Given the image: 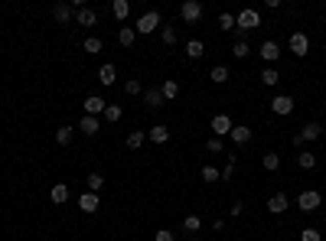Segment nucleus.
<instances>
[{"label": "nucleus", "mask_w": 326, "mask_h": 241, "mask_svg": "<svg viewBox=\"0 0 326 241\" xmlns=\"http://www.w3.org/2000/svg\"><path fill=\"white\" fill-rule=\"evenodd\" d=\"M261 23V16H258V10H242L238 16H235V30H254V26Z\"/></svg>", "instance_id": "nucleus-1"}, {"label": "nucleus", "mask_w": 326, "mask_h": 241, "mask_svg": "<svg viewBox=\"0 0 326 241\" xmlns=\"http://www.w3.org/2000/svg\"><path fill=\"white\" fill-rule=\"evenodd\" d=\"M157 26H160V13H157V10H147V13L137 20V33H144V36H147V33H154Z\"/></svg>", "instance_id": "nucleus-2"}, {"label": "nucleus", "mask_w": 326, "mask_h": 241, "mask_svg": "<svg viewBox=\"0 0 326 241\" xmlns=\"http://www.w3.org/2000/svg\"><path fill=\"white\" fill-rule=\"evenodd\" d=\"M297 205H300L303 212H316V209H320V192H316V189H303L300 199H297Z\"/></svg>", "instance_id": "nucleus-3"}, {"label": "nucleus", "mask_w": 326, "mask_h": 241, "mask_svg": "<svg viewBox=\"0 0 326 241\" xmlns=\"http://www.w3.org/2000/svg\"><path fill=\"white\" fill-rule=\"evenodd\" d=\"M180 16H183L186 23H196L199 16H202V4H199V0H186V4L180 7Z\"/></svg>", "instance_id": "nucleus-4"}, {"label": "nucleus", "mask_w": 326, "mask_h": 241, "mask_svg": "<svg viewBox=\"0 0 326 241\" xmlns=\"http://www.w3.org/2000/svg\"><path fill=\"white\" fill-rule=\"evenodd\" d=\"M290 49H294V56H307L310 52V39L303 33H290Z\"/></svg>", "instance_id": "nucleus-5"}, {"label": "nucleus", "mask_w": 326, "mask_h": 241, "mask_svg": "<svg viewBox=\"0 0 326 241\" xmlns=\"http://www.w3.org/2000/svg\"><path fill=\"white\" fill-rule=\"evenodd\" d=\"M104 108H108V101L98 95H92V98H85V114L88 118H95V114H104Z\"/></svg>", "instance_id": "nucleus-6"}, {"label": "nucleus", "mask_w": 326, "mask_h": 241, "mask_svg": "<svg viewBox=\"0 0 326 241\" xmlns=\"http://www.w3.org/2000/svg\"><path fill=\"white\" fill-rule=\"evenodd\" d=\"M271 111H274V114H290V111H294V98H290V95H277L274 101H271Z\"/></svg>", "instance_id": "nucleus-7"}, {"label": "nucleus", "mask_w": 326, "mask_h": 241, "mask_svg": "<svg viewBox=\"0 0 326 241\" xmlns=\"http://www.w3.org/2000/svg\"><path fill=\"white\" fill-rule=\"evenodd\" d=\"M261 59H264V62H277V59H280V46H277L274 39H264V42H261Z\"/></svg>", "instance_id": "nucleus-8"}, {"label": "nucleus", "mask_w": 326, "mask_h": 241, "mask_svg": "<svg viewBox=\"0 0 326 241\" xmlns=\"http://www.w3.org/2000/svg\"><path fill=\"white\" fill-rule=\"evenodd\" d=\"M232 118H228V114H215L212 118V130H215V137H222V134H232Z\"/></svg>", "instance_id": "nucleus-9"}, {"label": "nucleus", "mask_w": 326, "mask_h": 241, "mask_svg": "<svg viewBox=\"0 0 326 241\" xmlns=\"http://www.w3.org/2000/svg\"><path fill=\"white\" fill-rule=\"evenodd\" d=\"M287 195L284 192H274V195H271V199H268V212H274V215H280V212H287Z\"/></svg>", "instance_id": "nucleus-10"}, {"label": "nucleus", "mask_w": 326, "mask_h": 241, "mask_svg": "<svg viewBox=\"0 0 326 241\" xmlns=\"http://www.w3.org/2000/svg\"><path fill=\"white\" fill-rule=\"evenodd\" d=\"M75 23L78 26H95V23H98V13H95L92 7H82V10L75 13Z\"/></svg>", "instance_id": "nucleus-11"}, {"label": "nucleus", "mask_w": 326, "mask_h": 241, "mask_svg": "<svg viewBox=\"0 0 326 241\" xmlns=\"http://www.w3.org/2000/svg\"><path fill=\"white\" fill-rule=\"evenodd\" d=\"M49 199L56 202V205L69 202V186H66V183H56V186H52V189H49Z\"/></svg>", "instance_id": "nucleus-12"}, {"label": "nucleus", "mask_w": 326, "mask_h": 241, "mask_svg": "<svg viewBox=\"0 0 326 241\" xmlns=\"http://www.w3.org/2000/svg\"><path fill=\"white\" fill-rule=\"evenodd\" d=\"M144 101H147V108H150V111H157V108H160V101H163V92H160V88H147Z\"/></svg>", "instance_id": "nucleus-13"}, {"label": "nucleus", "mask_w": 326, "mask_h": 241, "mask_svg": "<svg viewBox=\"0 0 326 241\" xmlns=\"http://www.w3.org/2000/svg\"><path fill=\"white\" fill-rule=\"evenodd\" d=\"M228 137H232L235 144H248V140H251V127H245V124H235Z\"/></svg>", "instance_id": "nucleus-14"}, {"label": "nucleus", "mask_w": 326, "mask_h": 241, "mask_svg": "<svg viewBox=\"0 0 326 241\" xmlns=\"http://www.w3.org/2000/svg\"><path fill=\"white\" fill-rule=\"evenodd\" d=\"M78 209H82V212H98V195H95V192H82Z\"/></svg>", "instance_id": "nucleus-15"}, {"label": "nucleus", "mask_w": 326, "mask_h": 241, "mask_svg": "<svg viewBox=\"0 0 326 241\" xmlns=\"http://www.w3.org/2000/svg\"><path fill=\"white\" fill-rule=\"evenodd\" d=\"M52 16H56V23H69V20H72V4H59V7H52Z\"/></svg>", "instance_id": "nucleus-16"}, {"label": "nucleus", "mask_w": 326, "mask_h": 241, "mask_svg": "<svg viewBox=\"0 0 326 241\" xmlns=\"http://www.w3.org/2000/svg\"><path fill=\"white\" fill-rule=\"evenodd\" d=\"M98 82H101V85H114V82H118V69H114V65H101Z\"/></svg>", "instance_id": "nucleus-17"}, {"label": "nucleus", "mask_w": 326, "mask_h": 241, "mask_svg": "<svg viewBox=\"0 0 326 241\" xmlns=\"http://www.w3.org/2000/svg\"><path fill=\"white\" fill-rule=\"evenodd\" d=\"M147 137H150L154 144H166V140H170V130H166L163 124H157V127H150V134H147Z\"/></svg>", "instance_id": "nucleus-18"}, {"label": "nucleus", "mask_w": 326, "mask_h": 241, "mask_svg": "<svg viewBox=\"0 0 326 241\" xmlns=\"http://www.w3.org/2000/svg\"><path fill=\"white\" fill-rule=\"evenodd\" d=\"M111 13L118 16V20H127V13H131V4H127V0H114V4H111Z\"/></svg>", "instance_id": "nucleus-19"}, {"label": "nucleus", "mask_w": 326, "mask_h": 241, "mask_svg": "<svg viewBox=\"0 0 326 241\" xmlns=\"http://www.w3.org/2000/svg\"><path fill=\"white\" fill-rule=\"evenodd\" d=\"M98 127H101V124H98V118H88V114L82 118V124H78V130H85L88 137H92V134H98Z\"/></svg>", "instance_id": "nucleus-20"}, {"label": "nucleus", "mask_w": 326, "mask_h": 241, "mask_svg": "<svg viewBox=\"0 0 326 241\" xmlns=\"http://www.w3.org/2000/svg\"><path fill=\"white\" fill-rule=\"evenodd\" d=\"M144 140H147L144 130H131V134H127V147H131V150H140V147H144Z\"/></svg>", "instance_id": "nucleus-21"}, {"label": "nucleus", "mask_w": 326, "mask_h": 241, "mask_svg": "<svg viewBox=\"0 0 326 241\" xmlns=\"http://www.w3.org/2000/svg\"><path fill=\"white\" fill-rule=\"evenodd\" d=\"M320 124H307V127L300 130V140H303V144H307V140H320Z\"/></svg>", "instance_id": "nucleus-22"}, {"label": "nucleus", "mask_w": 326, "mask_h": 241, "mask_svg": "<svg viewBox=\"0 0 326 241\" xmlns=\"http://www.w3.org/2000/svg\"><path fill=\"white\" fill-rule=\"evenodd\" d=\"M261 82H264V85H268V88H274V85L280 82V75H277V69H271V65H268V69H264V72H261Z\"/></svg>", "instance_id": "nucleus-23"}, {"label": "nucleus", "mask_w": 326, "mask_h": 241, "mask_svg": "<svg viewBox=\"0 0 326 241\" xmlns=\"http://www.w3.org/2000/svg\"><path fill=\"white\" fill-rule=\"evenodd\" d=\"M121 118H124V111H121L118 104H108V108H104V121H108V124H118Z\"/></svg>", "instance_id": "nucleus-24"}, {"label": "nucleus", "mask_w": 326, "mask_h": 241, "mask_svg": "<svg viewBox=\"0 0 326 241\" xmlns=\"http://www.w3.org/2000/svg\"><path fill=\"white\" fill-rule=\"evenodd\" d=\"M297 163H300V169H313V166H316V154H310V150H303V154L297 157Z\"/></svg>", "instance_id": "nucleus-25"}, {"label": "nucleus", "mask_w": 326, "mask_h": 241, "mask_svg": "<svg viewBox=\"0 0 326 241\" xmlns=\"http://www.w3.org/2000/svg\"><path fill=\"white\" fill-rule=\"evenodd\" d=\"M72 134H75L72 127H59V130H56V144H59V147H66V144H72Z\"/></svg>", "instance_id": "nucleus-26"}, {"label": "nucleus", "mask_w": 326, "mask_h": 241, "mask_svg": "<svg viewBox=\"0 0 326 241\" xmlns=\"http://www.w3.org/2000/svg\"><path fill=\"white\" fill-rule=\"evenodd\" d=\"M85 183H88V192H98L101 186H104V176H101V173H88Z\"/></svg>", "instance_id": "nucleus-27"}, {"label": "nucleus", "mask_w": 326, "mask_h": 241, "mask_svg": "<svg viewBox=\"0 0 326 241\" xmlns=\"http://www.w3.org/2000/svg\"><path fill=\"white\" fill-rule=\"evenodd\" d=\"M160 92H163V98H176V95H180V85H176L173 78H166V82L160 85Z\"/></svg>", "instance_id": "nucleus-28"}, {"label": "nucleus", "mask_w": 326, "mask_h": 241, "mask_svg": "<svg viewBox=\"0 0 326 241\" xmlns=\"http://www.w3.org/2000/svg\"><path fill=\"white\" fill-rule=\"evenodd\" d=\"M134 36H137V33L131 30V26H124V30L118 33V42H121V46H134Z\"/></svg>", "instance_id": "nucleus-29"}, {"label": "nucleus", "mask_w": 326, "mask_h": 241, "mask_svg": "<svg viewBox=\"0 0 326 241\" xmlns=\"http://www.w3.org/2000/svg\"><path fill=\"white\" fill-rule=\"evenodd\" d=\"M232 56H235V59H245V56H251L248 42H245V39H238V42H235V46H232Z\"/></svg>", "instance_id": "nucleus-30"}, {"label": "nucleus", "mask_w": 326, "mask_h": 241, "mask_svg": "<svg viewBox=\"0 0 326 241\" xmlns=\"http://www.w3.org/2000/svg\"><path fill=\"white\" fill-rule=\"evenodd\" d=\"M261 163H264V169H271V173H274V169L280 166V157H277V154H264Z\"/></svg>", "instance_id": "nucleus-31"}, {"label": "nucleus", "mask_w": 326, "mask_h": 241, "mask_svg": "<svg viewBox=\"0 0 326 241\" xmlns=\"http://www.w3.org/2000/svg\"><path fill=\"white\" fill-rule=\"evenodd\" d=\"M202 180H206V183H219V180H222V173H219L215 166H202Z\"/></svg>", "instance_id": "nucleus-32"}, {"label": "nucleus", "mask_w": 326, "mask_h": 241, "mask_svg": "<svg viewBox=\"0 0 326 241\" xmlns=\"http://www.w3.org/2000/svg\"><path fill=\"white\" fill-rule=\"evenodd\" d=\"M202 52H206V49H202V42H199V39H192L189 46H186V56H189V59H199Z\"/></svg>", "instance_id": "nucleus-33"}, {"label": "nucleus", "mask_w": 326, "mask_h": 241, "mask_svg": "<svg viewBox=\"0 0 326 241\" xmlns=\"http://www.w3.org/2000/svg\"><path fill=\"white\" fill-rule=\"evenodd\" d=\"M219 30H235V16L232 13H219Z\"/></svg>", "instance_id": "nucleus-34"}, {"label": "nucleus", "mask_w": 326, "mask_h": 241, "mask_svg": "<svg viewBox=\"0 0 326 241\" xmlns=\"http://www.w3.org/2000/svg\"><path fill=\"white\" fill-rule=\"evenodd\" d=\"M183 228H186V231H199V228H202V218H199V215H186Z\"/></svg>", "instance_id": "nucleus-35"}, {"label": "nucleus", "mask_w": 326, "mask_h": 241, "mask_svg": "<svg viewBox=\"0 0 326 241\" xmlns=\"http://www.w3.org/2000/svg\"><path fill=\"white\" fill-rule=\"evenodd\" d=\"M212 78H215V85L228 82V69H225V65H215V69H212Z\"/></svg>", "instance_id": "nucleus-36"}, {"label": "nucleus", "mask_w": 326, "mask_h": 241, "mask_svg": "<svg viewBox=\"0 0 326 241\" xmlns=\"http://www.w3.org/2000/svg\"><path fill=\"white\" fill-rule=\"evenodd\" d=\"M124 92L127 95H140V92H144V85H140L137 78H131V82H124Z\"/></svg>", "instance_id": "nucleus-37"}, {"label": "nucleus", "mask_w": 326, "mask_h": 241, "mask_svg": "<svg viewBox=\"0 0 326 241\" xmlns=\"http://www.w3.org/2000/svg\"><path fill=\"white\" fill-rule=\"evenodd\" d=\"M85 52H101V39L98 36H88L85 39Z\"/></svg>", "instance_id": "nucleus-38"}, {"label": "nucleus", "mask_w": 326, "mask_h": 241, "mask_svg": "<svg viewBox=\"0 0 326 241\" xmlns=\"http://www.w3.org/2000/svg\"><path fill=\"white\" fill-rule=\"evenodd\" d=\"M222 137H212V140H209V144H206V150H209V154H222Z\"/></svg>", "instance_id": "nucleus-39"}, {"label": "nucleus", "mask_w": 326, "mask_h": 241, "mask_svg": "<svg viewBox=\"0 0 326 241\" xmlns=\"http://www.w3.org/2000/svg\"><path fill=\"white\" fill-rule=\"evenodd\" d=\"M300 241H320V231H316V228H303L300 231Z\"/></svg>", "instance_id": "nucleus-40"}, {"label": "nucleus", "mask_w": 326, "mask_h": 241, "mask_svg": "<svg viewBox=\"0 0 326 241\" xmlns=\"http://www.w3.org/2000/svg\"><path fill=\"white\" fill-rule=\"evenodd\" d=\"M232 176H235V157H228V163L222 169V180H232Z\"/></svg>", "instance_id": "nucleus-41"}, {"label": "nucleus", "mask_w": 326, "mask_h": 241, "mask_svg": "<svg viewBox=\"0 0 326 241\" xmlns=\"http://www.w3.org/2000/svg\"><path fill=\"white\" fill-rule=\"evenodd\" d=\"M163 42H166V46L176 42V30H173V26H163Z\"/></svg>", "instance_id": "nucleus-42"}, {"label": "nucleus", "mask_w": 326, "mask_h": 241, "mask_svg": "<svg viewBox=\"0 0 326 241\" xmlns=\"http://www.w3.org/2000/svg\"><path fill=\"white\" fill-rule=\"evenodd\" d=\"M154 241H176V235H173V231H157Z\"/></svg>", "instance_id": "nucleus-43"}, {"label": "nucleus", "mask_w": 326, "mask_h": 241, "mask_svg": "<svg viewBox=\"0 0 326 241\" xmlns=\"http://www.w3.org/2000/svg\"><path fill=\"white\" fill-rule=\"evenodd\" d=\"M242 212H245V205H242V202H235V205H232V209H228V215H232V218H238V215H242Z\"/></svg>", "instance_id": "nucleus-44"}, {"label": "nucleus", "mask_w": 326, "mask_h": 241, "mask_svg": "<svg viewBox=\"0 0 326 241\" xmlns=\"http://www.w3.org/2000/svg\"><path fill=\"white\" fill-rule=\"evenodd\" d=\"M189 241H199V238H189Z\"/></svg>", "instance_id": "nucleus-45"}]
</instances>
